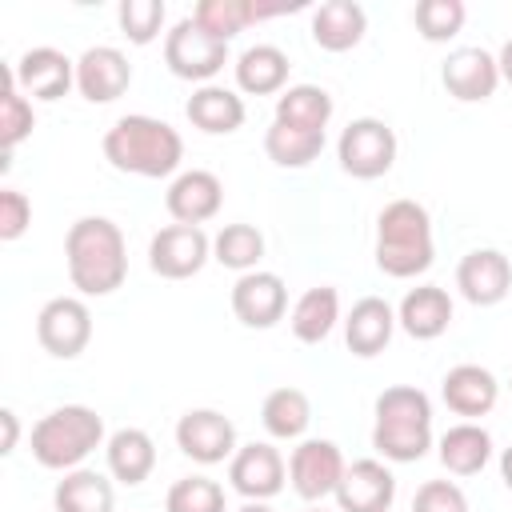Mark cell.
<instances>
[{
    "label": "cell",
    "mask_w": 512,
    "mask_h": 512,
    "mask_svg": "<svg viewBox=\"0 0 512 512\" xmlns=\"http://www.w3.org/2000/svg\"><path fill=\"white\" fill-rule=\"evenodd\" d=\"M68 276L84 296H108L128 276V244L108 216H80L64 236Z\"/></svg>",
    "instance_id": "1"
},
{
    "label": "cell",
    "mask_w": 512,
    "mask_h": 512,
    "mask_svg": "<svg viewBox=\"0 0 512 512\" xmlns=\"http://www.w3.org/2000/svg\"><path fill=\"white\" fill-rule=\"evenodd\" d=\"M104 156L116 172H132V176H172L184 160V140L168 120L156 116H120L108 132H104Z\"/></svg>",
    "instance_id": "2"
},
{
    "label": "cell",
    "mask_w": 512,
    "mask_h": 512,
    "mask_svg": "<svg viewBox=\"0 0 512 512\" xmlns=\"http://www.w3.org/2000/svg\"><path fill=\"white\" fill-rule=\"evenodd\" d=\"M372 448L396 464H412L432 448V404L420 388L392 384L376 396Z\"/></svg>",
    "instance_id": "3"
},
{
    "label": "cell",
    "mask_w": 512,
    "mask_h": 512,
    "mask_svg": "<svg viewBox=\"0 0 512 512\" xmlns=\"http://www.w3.org/2000/svg\"><path fill=\"white\" fill-rule=\"evenodd\" d=\"M432 220L416 200H392L376 216V268L384 276L408 280L432 268Z\"/></svg>",
    "instance_id": "4"
},
{
    "label": "cell",
    "mask_w": 512,
    "mask_h": 512,
    "mask_svg": "<svg viewBox=\"0 0 512 512\" xmlns=\"http://www.w3.org/2000/svg\"><path fill=\"white\" fill-rule=\"evenodd\" d=\"M100 440H104V420L96 416V408L64 404L36 420L32 456H36V464H44L52 472H72L88 452L100 448Z\"/></svg>",
    "instance_id": "5"
},
{
    "label": "cell",
    "mask_w": 512,
    "mask_h": 512,
    "mask_svg": "<svg viewBox=\"0 0 512 512\" xmlns=\"http://www.w3.org/2000/svg\"><path fill=\"white\" fill-rule=\"evenodd\" d=\"M164 64L172 76L180 80H200L208 84L224 64H228V44L216 40L212 32H204L192 16L176 20L172 32L164 36Z\"/></svg>",
    "instance_id": "6"
},
{
    "label": "cell",
    "mask_w": 512,
    "mask_h": 512,
    "mask_svg": "<svg viewBox=\"0 0 512 512\" xmlns=\"http://www.w3.org/2000/svg\"><path fill=\"white\" fill-rule=\"evenodd\" d=\"M336 156H340V168L348 176L376 180L396 164V132L376 116H360L340 132Z\"/></svg>",
    "instance_id": "7"
},
{
    "label": "cell",
    "mask_w": 512,
    "mask_h": 512,
    "mask_svg": "<svg viewBox=\"0 0 512 512\" xmlns=\"http://www.w3.org/2000/svg\"><path fill=\"white\" fill-rule=\"evenodd\" d=\"M36 340L56 360H72L92 340V312L80 296H52L36 316Z\"/></svg>",
    "instance_id": "8"
},
{
    "label": "cell",
    "mask_w": 512,
    "mask_h": 512,
    "mask_svg": "<svg viewBox=\"0 0 512 512\" xmlns=\"http://www.w3.org/2000/svg\"><path fill=\"white\" fill-rule=\"evenodd\" d=\"M212 256V240L196 224H168L148 244V268L164 280H188L196 276Z\"/></svg>",
    "instance_id": "9"
},
{
    "label": "cell",
    "mask_w": 512,
    "mask_h": 512,
    "mask_svg": "<svg viewBox=\"0 0 512 512\" xmlns=\"http://www.w3.org/2000/svg\"><path fill=\"white\" fill-rule=\"evenodd\" d=\"M176 444L196 464H220L236 456V428L216 408H192L176 420Z\"/></svg>",
    "instance_id": "10"
},
{
    "label": "cell",
    "mask_w": 512,
    "mask_h": 512,
    "mask_svg": "<svg viewBox=\"0 0 512 512\" xmlns=\"http://www.w3.org/2000/svg\"><path fill=\"white\" fill-rule=\"evenodd\" d=\"M344 456L332 440H300L288 456V480L304 500L336 496V484L344 476Z\"/></svg>",
    "instance_id": "11"
},
{
    "label": "cell",
    "mask_w": 512,
    "mask_h": 512,
    "mask_svg": "<svg viewBox=\"0 0 512 512\" xmlns=\"http://www.w3.org/2000/svg\"><path fill=\"white\" fill-rule=\"evenodd\" d=\"M12 80L32 100H60L76 84V60H68L60 48L40 44V48H28L12 64Z\"/></svg>",
    "instance_id": "12"
},
{
    "label": "cell",
    "mask_w": 512,
    "mask_h": 512,
    "mask_svg": "<svg viewBox=\"0 0 512 512\" xmlns=\"http://www.w3.org/2000/svg\"><path fill=\"white\" fill-rule=\"evenodd\" d=\"M132 84V64L120 48L112 44H96V48H84L80 60H76V88L84 100L92 104H112L116 96H124Z\"/></svg>",
    "instance_id": "13"
},
{
    "label": "cell",
    "mask_w": 512,
    "mask_h": 512,
    "mask_svg": "<svg viewBox=\"0 0 512 512\" xmlns=\"http://www.w3.org/2000/svg\"><path fill=\"white\" fill-rule=\"evenodd\" d=\"M284 476H288L284 456L264 440L236 448V456L228 464V480L244 500H272L284 488Z\"/></svg>",
    "instance_id": "14"
},
{
    "label": "cell",
    "mask_w": 512,
    "mask_h": 512,
    "mask_svg": "<svg viewBox=\"0 0 512 512\" xmlns=\"http://www.w3.org/2000/svg\"><path fill=\"white\" fill-rule=\"evenodd\" d=\"M288 308V288L276 272H244L236 284H232V312L240 324L248 328H272Z\"/></svg>",
    "instance_id": "15"
},
{
    "label": "cell",
    "mask_w": 512,
    "mask_h": 512,
    "mask_svg": "<svg viewBox=\"0 0 512 512\" xmlns=\"http://www.w3.org/2000/svg\"><path fill=\"white\" fill-rule=\"evenodd\" d=\"M164 204H168V216H172L176 224H196V228H200L204 220H212V216L220 212V204H224V184H220V176L208 172V168H188V172H180V176L168 184Z\"/></svg>",
    "instance_id": "16"
},
{
    "label": "cell",
    "mask_w": 512,
    "mask_h": 512,
    "mask_svg": "<svg viewBox=\"0 0 512 512\" xmlns=\"http://www.w3.org/2000/svg\"><path fill=\"white\" fill-rule=\"evenodd\" d=\"M456 288H460L464 300L476 304V308L500 304V300L508 296V288H512V264H508V256L496 252V248H476V252H468V256L460 260V268H456Z\"/></svg>",
    "instance_id": "17"
},
{
    "label": "cell",
    "mask_w": 512,
    "mask_h": 512,
    "mask_svg": "<svg viewBox=\"0 0 512 512\" xmlns=\"http://www.w3.org/2000/svg\"><path fill=\"white\" fill-rule=\"evenodd\" d=\"M396 500V476L380 460H356L336 484L340 512H388Z\"/></svg>",
    "instance_id": "18"
},
{
    "label": "cell",
    "mask_w": 512,
    "mask_h": 512,
    "mask_svg": "<svg viewBox=\"0 0 512 512\" xmlns=\"http://www.w3.org/2000/svg\"><path fill=\"white\" fill-rule=\"evenodd\" d=\"M440 80H444L448 96H456L464 104H476V100H488L496 92L500 64L484 48H456V52H448V60L440 68Z\"/></svg>",
    "instance_id": "19"
},
{
    "label": "cell",
    "mask_w": 512,
    "mask_h": 512,
    "mask_svg": "<svg viewBox=\"0 0 512 512\" xmlns=\"http://www.w3.org/2000/svg\"><path fill=\"white\" fill-rule=\"evenodd\" d=\"M396 324L412 340H436V336H444L448 324H452V300H448V292L436 288V284L412 288L400 300V308H396Z\"/></svg>",
    "instance_id": "20"
},
{
    "label": "cell",
    "mask_w": 512,
    "mask_h": 512,
    "mask_svg": "<svg viewBox=\"0 0 512 512\" xmlns=\"http://www.w3.org/2000/svg\"><path fill=\"white\" fill-rule=\"evenodd\" d=\"M392 332H396V312L380 296L356 300L352 312H348V320H344V340H348L352 356H376V352H384L388 340H392Z\"/></svg>",
    "instance_id": "21"
},
{
    "label": "cell",
    "mask_w": 512,
    "mask_h": 512,
    "mask_svg": "<svg viewBox=\"0 0 512 512\" xmlns=\"http://www.w3.org/2000/svg\"><path fill=\"white\" fill-rule=\"evenodd\" d=\"M440 396L444 404L456 412V416H484L496 408V396H500V384L488 368L480 364H456L448 368L444 384H440Z\"/></svg>",
    "instance_id": "22"
},
{
    "label": "cell",
    "mask_w": 512,
    "mask_h": 512,
    "mask_svg": "<svg viewBox=\"0 0 512 512\" xmlns=\"http://www.w3.org/2000/svg\"><path fill=\"white\" fill-rule=\"evenodd\" d=\"M364 28H368V16L356 0H328L312 12V40L324 48V52H348L364 40Z\"/></svg>",
    "instance_id": "23"
},
{
    "label": "cell",
    "mask_w": 512,
    "mask_h": 512,
    "mask_svg": "<svg viewBox=\"0 0 512 512\" xmlns=\"http://www.w3.org/2000/svg\"><path fill=\"white\" fill-rule=\"evenodd\" d=\"M184 112L208 136H228V132H236L244 124V100L232 88H220V84H200L188 96Z\"/></svg>",
    "instance_id": "24"
},
{
    "label": "cell",
    "mask_w": 512,
    "mask_h": 512,
    "mask_svg": "<svg viewBox=\"0 0 512 512\" xmlns=\"http://www.w3.org/2000/svg\"><path fill=\"white\" fill-rule=\"evenodd\" d=\"M108 472L120 480V484H144L156 468V444L144 428H120L108 436Z\"/></svg>",
    "instance_id": "25"
},
{
    "label": "cell",
    "mask_w": 512,
    "mask_h": 512,
    "mask_svg": "<svg viewBox=\"0 0 512 512\" xmlns=\"http://www.w3.org/2000/svg\"><path fill=\"white\" fill-rule=\"evenodd\" d=\"M276 12H284V4H252V0H200L196 8H192V20L204 28V32H212L216 40H232L236 32H244L248 24H256V20H264V16H276Z\"/></svg>",
    "instance_id": "26"
},
{
    "label": "cell",
    "mask_w": 512,
    "mask_h": 512,
    "mask_svg": "<svg viewBox=\"0 0 512 512\" xmlns=\"http://www.w3.org/2000/svg\"><path fill=\"white\" fill-rule=\"evenodd\" d=\"M288 56L276 44H252L236 60V84L248 96H272L288 84Z\"/></svg>",
    "instance_id": "27"
},
{
    "label": "cell",
    "mask_w": 512,
    "mask_h": 512,
    "mask_svg": "<svg viewBox=\"0 0 512 512\" xmlns=\"http://www.w3.org/2000/svg\"><path fill=\"white\" fill-rule=\"evenodd\" d=\"M492 456V436L488 428L464 420V424H452L444 436H440V464L452 472V476H476Z\"/></svg>",
    "instance_id": "28"
},
{
    "label": "cell",
    "mask_w": 512,
    "mask_h": 512,
    "mask_svg": "<svg viewBox=\"0 0 512 512\" xmlns=\"http://www.w3.org/2000/svg\"><path fill=\"white\" fill-rule=\"evenodd\" d=\"M340 320V296L336 288L320 284V288H308L296 308H292V336L304 340V344H320Z\"/></svg>",
    "instance_id": "29"
},
{
    "label": "cell",
    "mask_w": 512,
    "mask_h": 512,
    "mask_svg": "<svg viewBox=\"0 0 512 512\" xmlns=\"http://www.w3.org/2000/svg\"><path fill=\"white\" fill-rule=\"evenodd\" d=\"M56 512H112V484L92 468H72L52 492Z\"/></svg>",
    "instance_id": "30"
},
{
    "label": "cell",
    "mask_w": 512,
    "mask_h": 512,
    "mask_svg": "<svg viewBox=\"0 0 512 512\" xmlns=\"http://www.w3.org/2000/svg\"><path fill=\"white\" fill-rule=\"evenodd\" d=\"M276 120L280 124L324 132L328 120H332V96L320 84H292V88H284L276 96Z\"/></svg>",
    "instance_id": "31"
},
{
    "label": "cell",
    "mask_w": 512,
    "mask_h": 512,
    "mask_svg": "<svg viewBox=\"0 0 512 512\" xmlns=\"http://www.w3.org/2000/svg\"><path fill=\"white\" fill-rule=\"evenodd\" d=\"M264 152L280 168H304V164H312L324 152V132L272 120V128L264 132Z\"/></svg>",
    "instance_id": "32"
},
{
    "label": "cell",
    "mask_w": 512,
    "mask_h": 512,
    "mask_svg": "<svg viewBox=\"0 0 512 512\" xmlns=\"http://www.w3.org/2000/svg\"><path fill=\"white\" fill-rule=\"evenodd\" d=\"M260 420L268 428V436L276 440H296L304 436V428L312 424V404L300 388H272L264 396V408H260Z\"/></svg>",
    "instance_id": "33"
},
{
    "label": "cell",
    "mask_w": 512,
    "mask_h": 512,
    "mask_svg": "<svg viewBox=\"0 0 512 512\" xmlns=\"http://www.w3.org/2000/svg\"><path fill=\"white\" fill-rule=\"evenodd\" d=\"M260 256H264V236L252 224H224L212 240V260H220L224 268H232L240 276L256 272Z\"/></svg>",
    "instance_id": "34"
},
{
    "label": "cell",
    "mask_w": 512,
    "mask_h": 512,
    "mask_svg": "<svg viewBox=\"0 0 512 512\" xmlns=\"http://www.w3.org/2000/svg\"><path fill=\"white\" fill-rule=\"evenodd\" d=\"M36 128V116H32V100L16 88L12 80V68H4V92H0V148L12 152L20 140H28Z\"/></svg>",
    "instance_id": "35"
},
{
    "label": "cell",
    "mask_w": 512,
    "mask_h": 512,
    "mask_svg": "<svg viewBox=\"0 0 512 512\" xmlns=\"http://www.w3.org/2000/svg\"><path fill=\"white\" fill-rule=\"evenodd\" d=\"M464 0H420L412 20H416V32L428 40V44H440V40H452L460 28H464Z\"/></svg>",
    "instance_id": "36"
},
{
    "label": "cell",
    "mask_w": 512,
    "mask_h": 512,
    "mask_svg": "<svg viewBox=\"0 0 512 512\" xmlns=\"http://www.w3.org/2000/svg\"><path fill=\"white\" fill-rule=\"evenodd\" d=\"M164 512H224V488L208 476H184L168 488Z\"/></svg>",
    "instance_id": "37"
},
{
    "label": "cell",
    "mask_w": 512,
    "mask_h": 512,
    "mask_svg": "<svg viewBox=\"0 0 512 512\" xmlns=\"http://www.w3.org/2000/svg\"><path fill=\"white\" fill-rule=\"evenodd\" d=\"M116 16H120V28L132 44H152L164 28V4L160 0H124Z\"/></svg>",
    "instance_id": "38"
},
{
    "label": "cell",
    "mask_w": 512,
    "mask_h": 512,
    "mask_svg": "<svg viewBox=\"0 0 512 512\" xmlns=\"http://www.w3.org/2000/svg\"><path fill=\"white\" fill-rule=\"evenodd\" d=\"M412 512H468V496L452 480H428L416 488Z\"/></svg>",
    "instance_id": "39"
},
{
    "label": "cell",
    "mask_w": 512,
    "mask_h": 512,
    "mask_svg": "<svg viewBox=\"0 0 512 512\" xmlns=\"http://www.w3.org/2000/svg\"><path fill=\"white\" fill-rule=\"evenodd\" d=\"M32 224V200L20 188L0 192V240H20Z\"/></svg>",
    "instance_id": "40"
},
{
    "label": "cell",
    "mask_w": 512,
    "mask_h": 512,
    "mask_svg": "<svg viewBox=\"0 0 512 512\" xmlns=\"http://www.w3.org/2000/svg\"><path fill=\"white\" fill-rule=\"evenodd\" d=\"M0 424H4V440H0V452L8 456V452H16V436H20L16 412H12V408H4V412H0Z\"/></svg>",
    "instance_id": "41"
},
{
    "label": "cell",
    "mask_w": 512,
    "mask_h": 512,
    "mask_svg": "<svg viewBox=\"0 0 512 512\" xmlns=\"http://www.w3.org/2000/svg\"><path fill=\"white\" fill-rule=\"evenodd\" d=\"M496 64H500V80H508V84H512V40H504V48H500Z\"/></svg>",
    "instance_id": "42"
},
{
    "label": "cell",
    "mask_w": 512,
    "mask_h": 512,
    "mask_svg": "<svg viewBox=\"0 0 512 512\" xmlns=\"http://www.w3.org/2000/svg\"><path fill=\"white\" fill-rule=\"evenodd\" d=\"M500 480L512 492V448H504V456H500Z\"/></svg>",
    "instance_id": "43"
},
{
    "label": "cell",
    "mask_w": 512,
    "mask_h": 512,
    "mask_svg": "<svg viewBox=\"0 0 512 512\" xmlns=\"http://www.w3.org/2000/svg\"><path fill=\"white\" fill-rule=\"evenodd\" d=\"M236 512H272V508H268L264 500H248V504H244V508H236Z\"/></svg>",
    "instance_id": "44"
}]
</instances>
